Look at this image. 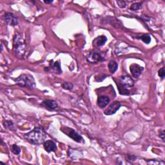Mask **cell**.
Instances as JSON below:
<instances>
[{"mask_svg": "<svg viewBox=\"0 0 165 165\" xmlns=\"http://www.w3.org/2000/svg\"><path fill=\"white\" fill-rule=\"evenodd\" d=\"M61 131L77 143H82L84 141L83 138L78 133H77L74 129L69 127H63L61 128Z\"/></svg>", "mask_w": 165, "mask_h": 165, "instance_id": "5b68a950", "label": "cell"}, {"mask_svg": "<svg viewBox=\"0 0 165 165\" xmlns=\"http://www.w3.org/2000/svg\"><path fill=\"white\" fill-rule=\"evenodd\" d=\"M43 147L45 149L47 152H56L57 150V146L54 142H53L52 141H46L43 144Z\"/></svg>", "mask_w": 165, "mask_h": 165, "instance_id": "30bf717a", "label": "cell"}, {"mask_svg": "<svg viewBox=\"0 0 165 165\" xmlns=\"http://www.w3.org/2000/svg\"><path fill=\"white\" fill-rule=\"evenodd\" d=\"M142 2L140 3H135L132 4V5L130 7V10H132V11H138L142 7Z\"/></svg>", "mask_w": 165, "mask_h": 165, "instance_id": "e0dca14e", "label": "cell"}, {"mask_svg": "<svg viewBox=\"0 0 165 165\" xmlns=\"http://www.w3.org/2000/svg\"><path fill=\"white\" fill-rule=\"evenodd\" d=\"M117 3L118 4L119 7L122 8H125L126 6H127V3H126V2L124 1H118V2H117Z\"/></svg>", "mask_w": 165, "mask_h": 165, "instance_id": "7402d4cb", "label": "cell"}, {"mask_svg": "<svg viewBox=\"0 0 165 165\" xmlns=\"http://www.w3.org/2000/svg\"><path fill=\"white\" fill-rule=\"evenodd\" d=\"M108 66L110 72H111L112 74H114V73H115V71L118 70V65L115 61H111L109 62Z\"/></svg>", "mask_w": 165, "mask_h": 165, "instance_id": "9a60e30c", "label": "cell"}, {"mask_svg": "<svg viewBox=\"0 0 165 165\" xmlns=\"http://www.w3.org/2000/svg\"><path fill=\"white\" fill-rule=\"evenodd\" d=\"M107 41V38L105 36H100L96 37L93 41V45L95 47H100L104 45Z\"/></svg>", "mask_w": 165, "mask_h": 165, "instance_id": "8fae6325", "label": "cell"}, {"mask_svg": "<svg viewBox=\"0 0 165 165\" xmlns=\"http://www.w3.org/2000/svg\"><path fill=\"white\" fill-rule=\"evenodd\" d=\"M18 85L33 89L36 87V82L34 77L29 74H21L14 79Z\"/></svg>", "mask_w": 165, "mask_h": 165, "instance_id": "3957f363", "label": "cell"}, {"mask_svg": "<svg viewBox=\"0 0 165 165\" xmlns=\"http://www.w3.org/2000/svg\"><path fill=\"white\" fill-rule=\"evenodd\" d=\"M121 106V105L119 101L113 102V103L108 106V108L105 111V114L110 115L115 114L116 112L120 108Z\"/></svg>", "mask_w": 165, "mask_h": 165, "instance_id": "52a82bcc", "label": "cell"}, {"mask_svg": "<svg viewBox=\"0 0 165 165\" xmlns=\"http://www.w3.org/2000/svg\"><path fill=\"white\" fill-rule=\"evenodd\" d=\"M139 39H141L144 43H146V44H149L151 41V37H150V36L149 34H143L142 36H141L140 37H139Z\"/></svg>", "mask_w": 165, "mask_h": 165, "instance_id": "2e32d148", "label": "cell"}, {"mask_svg": "<svg viewBox=\"0 0 165 165\" xmlns=\"http://www.w3.org/2000/svg\"><path fill=\"white\" fill-rule=\"evenodd\" d=\"M50 69L52 70V71L54 72L55 74H61L62 70L61 69V66H60V64L59 62L56 61L54 62L53 61H50Z\"/></svg>", "mask_w": 165, "mask_h": 165, "instance_id": "4fadbf2b", "label": "cell"}, {"mask_svg": "<svg viewBox=\"0 0 165 165\" xmlns=\"http://www.w3.org/2000/svg\"><path fill=\"white\" fill-rule=\"evenodd\" d=\"M102 60H103V57L101 53L98 51H92L87 56V61L92 63H96Z\"/></svg>", "mask_w": 165, "mask_h": 165, "instance_id": "8992f818", "label": "cell"}, {"mask_svg": "<svg viewBox=\"0 0 165 165\" xmlns=\"http://www.w3.org/2000/svg\"><path fill=\"white\" fill-rule=\"evenodd\" d=\"M3 123H4V127L8 129H12L14 127V124L11 121H4Z\"/></svg>", "mask_w": 165, "mask_h": 165, "instance_id": "ffe728a7", "label": "cell"}, {"mask_svg": "<svg viewBox=\"0 0 165 165\" xmlns=\"http://www.w3.org/2000/svg\"><path fill=\"white\" fill-rule=\"evenodd\" d=\"M143 67L137 64H132L130 67V72L134 78H138L143 70Z\"/></svg>", "mask_w": 165, "mask_h": 165, "instance_id": "ba28073f", "label": "cell"}, {"mask_svg": "<svg viewBox=\"0 0 165 165\" xmlns=\"http://www.w3.org/2000/svg\"><path fill=\"white\" fill-rule=\"evenodd\" d=\"M134 85V81L129 76H121L119 79L118 90L121 95H129L130 92L127 89V87H132Z\"/></svg>", "mask_w": 165, "mask_h": 165, "instance_id": "277c9868", "label": "cell"}, {"mask_svg": "<svg viewBox=\"0 0 165 165\" xmlns=\"http://www.w3.org/2000/svg\"><path fill=\"white\" fill-rule=\"evenodd\" d=\"M106 77H107V76L103 75V74H101V75H98V76H95V78L96 81H98L99 78H101V80L103 81L106 78Z\"/></svg>", "mask_w": 165, "mask_h": 165, "instance_id": "603a6c76", "label": "cell"}, {"mask_svg": "<svg viewBox=\"0 0 165 165\" xmlns=\"http://www.w3.org/2000/svg\"><path fill=\"white\" fill-rule=\"evenodd\" d=\"M110 103V99L108 97L102 95L100 96L98 99V105L101 108H104Z\"/></svg>", "mask_w": 165, "mask_h": 165, "instance_id": "7c38bea8", "label": "cell"}, {"mask_svg": "<svg viewBox=\"0 0 165 165\" xmlns=\"http://www.w3.org/2000/svg\"><path fill=\"white\" fill-rule=\"evenodd\" d=\"M159 136L160 138L162 139L163 141L164 142V130H161V132H160Z\"/></svg>", "mask_w": 165, "mask_h": 165, "instance_id": "cb8c5ba5", "label": "cell"}, {"mask_svg": "<svg viewBox=\"0 0 165 165\" xmlns=\"http://www.w3.org/2000/svg\"><path fill=\"white\" fill-rule=\"evenodd\" d=\"M62 87L65 90H71L73 89L74 85H72L71 82H65L64 83L62 84Z\"/></svg>", "mask_w": 165, "mask_h": 165, "instance_id": "ac0fdd59", "label": "cell"}, {"mask_svg": "<svg viewBox=\"0 0 165 165\" xmlns=\"http://www.w3.org/2000/svg\"><path fill=\"white\" fill-rule=\"evenodd\" d=\"M44 2L45 3H52L53 2V1H45Z\"/></svg>", "mask_w": 165, "mask_h": 165, "instance_id": "d4e9b609", "label": "cell"}, {"mask_svg": "<svg viewBox=\"0 0 165 165\" xmlns=\"http://www.w3.org/2000/svg\"><path fill=\"white\" fill-rule=\"evenodd\" d=\"M42 105H44L45 107L50 109H56L58 107L57 102L54 100H45L42 103Z\"/></svg>", "mask_w": 165, "mask_h": 165, "instance_id": "5bb4252c", "label": "cell"}, {"mask_svg": "<svg viewBox=\"0 0 165 165\" xmlns=\"http://www.w3.org/2000/svg\"><path fill=\"white\" fill-rule=\"evenodd\" d=\"M13 41V48L14 51L15 52V54L19 57H23L25 55L27 51V47L25 41L18 34H16L14 36Z\"/></svg>", "mask_w": 165, "mask_h": 165, "instance_id": "7a4b0ae2", "label": "cell"}, {"mask_svg": "<svg viewBox=\"0 0 165 165\" xmlns=\"http://www.w3.org/2000/svg\"><path fill=\"white\" fill-rule=\"evenodd\" d=\"M12 152L15 155H19L21 152V149L18 145L13 144L12 147Z\"/></svg>", "mask_w": 165, "mask_h": 165, "instance_id": "d6986e66", "label": "cell"}, {"mask_svg": "<svg viewBox=\"0 0 165 165\" xmlns=\"http://www.w3.org/2000/svg\"><path fill=\"white\" fill-rule=\"evenodd\" d=\"M158 75L160 77H161V79H164V76H165V70L164 68H162V69H161L159 70Z\"/></svg>", "mask_w": 165, "mask_h": 165, "instance_id": "44dd1931", "label": "cell"}, {"mask_svg": "<svg viewBox=\"0 0 165 165\" xmlns=\"http://www.w3.org/2000/svg\"><path fill=\"white\" fill-rule=\"evenodd\" d=\"M25 139L32 144H40L45 141L47 135L41 127H36L25 135Z\"/></svg>", "mask_w": 165, "mask_h": 165, "instance_id": "6da1fadb", "label": "cell"}, {"mask_svg": "<svg viewBox=\"0 0 165 165\" xmlns=\"http://www.w3.org/2000/svg\"><path fill=\"white\" fill-rule=\"evenodd\" d=\"M5 20L9 25L16 26L18 24V19L12 13H6L5 15Z\"/></svg>", "mask_w": 165, "mask_h": 165, "instance_id": "9c48e42d", "label": "cell"}]
</instances>
